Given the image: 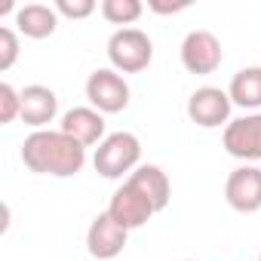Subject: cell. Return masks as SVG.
<instances>
[{
	"instance_id": "obj_1",
	"label": "cell",
	"mask_w": 261,
	"mask_h": 261,
	"mask_svg": "<svg viewBox=\"0 0 261 261\" xmlns=\"http://www.w3.org/2000/svg\"><path fill=\"white\" fill-rule=\"evenodd\" d=\"M22 160L31 172L37 175H56V178H68L77 175L86 163V148L80 142H74L71 136L49 133V129H37L31 133L22 145Z\"/></svg>"
},
{
	"instance_id": "obj_2",
	"label": "cell",
	"mask_w": 261,
	"mask_h": 261,
	"mask_svg": "<svg viewBox=\"0 0 261 261\" xmlns=\"http://www.w3.org/2000/svg\"><path fill=\"white\" fill-rule=\"evenodd\" d=\"M108 59L123 74H139L154 59V43L142 28H120L108 40Z\"/></svg>"
},
{
	"instance_id": "obj_3",
	"label": "cell",
	"mask_w": 261,
	"mask_h": 261,
	"mask_svg": "<svg viewBox=\"0 0 261 261\" xmlns=\"http://www.w3.org/2000/svg\"><path fill=\"white\" fill-rule=\"evenodd\" d=\"M142 157V145L133 133H114L108 136L92 157V166L101 178H123V172H129Z\"/></svg>"
},
{
	"instance_id": "obj_4",
	"label": "cell",
	"mask_w": 261,
	"mask_h": 261,
	"mask_svg": "<svg viewBox=\"0 0 261 261\" xmlns=\"http://www.w3.org/2000/svg\"><path fill=\"white\" fill-rule=\"evenodd\" d=\"M86 98L98 114H120L129 105V83L108 68H98L86 80Z\"/></svg>"
},
{
	"instance_id": "obj_5",
	"label": "cell",
	"mask_w": 261,
	"mask_h": 261,
	"mask_svg": "<svg viewBox=\"0 0 261 261\" xmlns=\"http://www.w3.org/2000/svg\"><path fill=\"white\" fill-rule=\"evenodd\" d=\"M224 53H221V40L206 31V28H197L185 37L181 43V65L191 71V74H212L218 65H221Z\"/></svg>"
},
{
	"instance_id": "obj_6",
	"label": "cell",
	"mask_w": 261,
	"mask_h": 261,
	"mask_svg": "<svg viewBox=\"0 0 261 261\" xmlns=\"http://www.w3.org/2000/svg\"><path fill=\"white\" fill-rule=\"evenodd\" d=\"M154 212H157V209L151 206V200H148L139 188H133L129 181H123V188L111 197V206H108V215H111L123 230H136V227L148 224Z\"/></svg>"
},
{
	"instance_id": "obj_7",
	"label": "cell",
	"mask_w": 261,
	"mask_h": 261,
	"mask_svg": "<svg viewBox=\"0 0 261 261\" xmlns=\"http://www.w3.org/2000/svg\"><path fill=\"white\" fill-rule=\"evenodd\" d=\"M230 95L218 86H200L191 98H188V117L191 123L203 126V129H215L221 123H227L230 117Z\"/></svg>"
},
{
	"instance_id": "obj_8",
	"label": "cell",
	"mask_w": 261,
	"mask_h": 261,
	"mask_svg": "<svg viewBox=\"0 0 261 261\" xmlns=\"http://www.w3.org/2000/svg\"><path fill=\"white\" fill-rule=\"evenodd\" d=\"M224 148L237 160H261V114L230 120L224 126Z\"/></svg>"
},
{
	"instance_id": "obj_9",
	"label": "cell",
	"mask_w": 261,
	"mask_h": 261,
	"mask_svg": "<svg viewBox=\"0 0 261 261\" xmlns=\"http://www.w3.org/2000/svg\"><path fill=\"white\" fill-rule=\"evenodd\" d=\"M126 237H129V230H123V227L108 215V212H101V215H95V218H92L89 233H86L89 255H92V258H98V261H111V258H117V255L123 252Z\"/></svg>"
},
{
	"instance_id": "obj_10",
	"label": "cell",
	"mask_w": 261,
	"mask_h": 261,
	"mask_svg": "<svg viewBox=\"0 0 261 261\" xmlns=\"http://www.w3.org/2000/svg\"><path fill=\"white\" fill-rule=\"evenodd\" d=\"M224 197L237 212H258L261 209V169L240 166L227 175Z\"/></svg>"
},
{
	"instance_id": "obj_11",
	"label": "cell",
	"mask_w": 261,
	"mask_h": 261,
	"mask_svg": "<svg viewBox=\"0 0 261 261\" xmlns=\"http://www.w3.org/2000/svg\"><path fill=\"white\" fill-rule=\"evenodd\" d=\"M62 133L71 136L74 142H80L83 148L86 145H101L105 139V117L95 111V108H71L65 117H62Z\"/></svg>"
},
{
	"instance_id": "obj_12",
	"label": "cell",
	"mask_w": 261,
	"mask_h": 261,
	"mask_svg": "<svg viewBox=\"0 0 261 261\" xmlns=\"http://www.w3.org/2000/svg\"><path fill=\"white\" fill-rule=\"evenodd\" d=\"M56 111H59V98H56V92L49 86L34 83V86H25L22 89V120L28 126L43 129L46 123H53Z\"/></svg>"
},
{
	"instance_id": "obj_13",
	"label": "cell",
	"mask_w": 261,
	"mask_h": 261,
	"mask_svg": "<svg viewBox=\"0 0 261 261\" xmlns=\"http://www.w3.org/2000/svg\"><path fill=\"white\" fill-rule=\"evenodd\" d=\"M133 188H139L148 200H151V206L157 209V212H163L166 206H169V197H172V185H169V175L160 169V166H139L133 175L126 178Z\"/></svg>"
},
{
	"instance_id": "obj_14",
	"label": "cell",
	"mask_w": 261,
	"mask_h": 261,
	"mask_svg": "<svg viewBox=\"0 0 261 261\" xmlns=\"http://www.w3.org/2000/svg\"><path fill=\"white\" fill-rule=\"evenodd\" d=\"M16 25L25 37H34V40H43L56 31L59 25V13L46 4H25L19 13H16Z\"/></svg>"
},
{
	"instance_id": "obj_15",
	"label": "cell",
	"mask_w": 261,
	"mask_h": 261,
	"mask_svg": "<svg viewBox=\"0 0 261 261\" xmlns=\"http://www.w3.org/2000/svg\"><path fill=\"white\" fill-rule=\"evenodd\" d=\"M227 95L240 108H261V68H243V71H237L233 80H230Z\"/></svg>"
},
{
	"instance_id": "obj_16",
	"label": "cell",
	"mask_w": 261,
	"mask_h": 261,
	"mask_svg": "<svg viewBox=\"0 0 261 261\" xmlns=\"http://www.w3.org/2000/svg\"><path fill=\"white\" fill-rule=\"evenodd\" d=\"M101 16L111 25H133L142 16V4H139V0H105V4H101Z\"/></svg>"
},
{
	"instance_id": "obj_17",
	"label": "cell",
	"mask_w": 261,
	"mask_h": 261,
	"mask_svg": "<svg viewBox=\"0 0 261 261\" xmlns=\"http://www.w3.org/2000/svg\"><path fill=\"white\" fill-rule=\"evenodd\" d=\"M16 117H22V92L10 83H0V123H13Z\"/></svg>"
},
{
	"instance_id": "obj_18",
	"label": "cell",
	"mask_w": 261,
	"mask_h": 261,
	"mask_svg": "<svg viewBox=\"0 0 261 261\" xmlns=\"http://www.w3.org/2000/svg\"><path fill=\"white\" fill-rule=\"evenodd\" d=\"M19 59V37L13 28H0V71H10Z\"/></svg>"
},
{
	"instance_id": "obj_19",
	"label": "cell",
	"mask_w": 261,
	"mask_h": 261,
	"mask_svg": "<svg viewBox=\"0 0 261 261\" xmlns=\"http://www.w3.org/2000/svg\"><path fill=\"white\" fill-rule=\"evenodd\" d=\"M56 13H62L68 19H86L95 13V0H59Z\"/></svg>"
},
{
	"instance_id": "obj_20",
	"label": "cell",
	"mask_w": 261,
	"mask_h": 261,
	"mask_svg": "<svg viewBox=\"0 0 261 261\" xmlns=\"http://www.w3.org/2000/svg\"><path fill=\"white\" fill-rule=\"evenodd\" d=\"M154 13H160V16H169V13H181V10H188L191 7V0H151L148 4Z\"/></svg>"
},
{
	"instance_id": "obj_21",
	"label": "cell",
	"mask_w": 261,
	"mask_h": 261,
	"mask_svg": "<svg viewBox=\"0 0 261 261\" xmlns=\"http://www.w3.org/2000/svg\"><path fill=\"white\" fill-rule=\"evenodd\" d=\"M7 227H10V203L4 200L0 203V233H7Z\"/></svg>"
},
{
	"instance_id": "obj_22",
	"label": "cell",
	"mask_w": 261,
	"mask_h": 261,
	"mask_svg": "<svg viewBox=\"0 0 261 261\" xmlns=\"http://www.w3.org/2000/svg\"><path fill=\"white\" fill-rule=\"evenodd\" d=\"M13 13V0H0V16H7Z\"/></svg>"
},
{
	"instance_id": "obj_23",
	"label": "cell",
	"mask_w": 261,
	"mask_h": 261,
	"mask_svg": "<svg viewBox=\"0 0 261 261\" xmlns=\"http://www.w3.org/2000/svg\"><path fill=\"white\" fill-rule=\"evenodd\" d=\"M185 261H197V258H185Z\"/></svg>"
},
{
	"instance_id": "obj_24",
	"label": "cell",
	"mask_w": 261,
	"mask_h": 261,
	"mask_svg": "<svg viewBox=\"0 0 261 261\" xmlns=\"http://www.w3.org/2000/svg\"><path fill=\"white\" fill-rule=\"evenodd\" d=\"M258 261H261V255H258Z\"/></svg>"
}]
</instances>
